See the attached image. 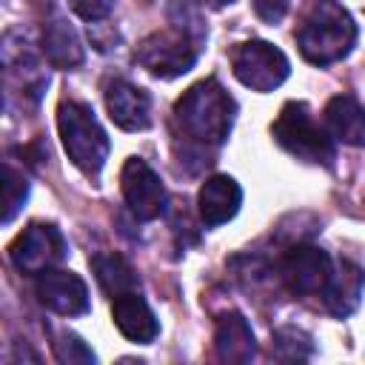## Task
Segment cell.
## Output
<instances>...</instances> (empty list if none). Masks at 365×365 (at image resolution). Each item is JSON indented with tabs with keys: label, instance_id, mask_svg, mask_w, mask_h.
I'll return each instance as SVG.
<instances>
[{
	"label": "cell",
	"instance_id": "6da1fadb",
	"mask_svg": "<svg viewBox=\"0 0 365 365\" xmlns=\"http://www.w3.org/2000/svg\"><path fill=\"white\" fill-rule=\"evenodd\" d=\"M234 114V97L214 77L194 83L174 106V120L180 131L200 145H222L231 134Z\"/></svg>",
	"mask_w": 365,
	"mask_h": 365
},
{
	"label": "cell",
	"instance_id": "7a4b0ae2",
	"mask_svg": "<svg viewBox=\"0 0 365 365\" xmlns=\"http://www.w3.org/2000/svg\"><path fill=\"white\" fill-rule=\"evenodd\" d=\"M356 43V23L351 11L336 0H317L297 31L302 57L314 66H328L351 54Z\"/></svg>",
	"mask_w": 365,
	"mask_h": 365
},
{
	"label": "cell",
	"instance_id": "3957f363",
	"mask_svg": "<svg viewBox=\"0 0 365 365\" xmlns=\"http://www.w3.org/2000/svg\"><path fill=\"white\" fill-rule=\"evenodd\" d=\"M57 128H60V140H63V148H66L68 160L80 171L97 174L106 165V160H108V137H106V128L100 125V120L94 117L91 106H86L80 100L60 103Z\"/></svg>",
	"mask_w": 365,
	"mask_h": 365
},
{
	"label": "cell",
	"instance_id": "277c9868",
	"mask_svg": "<svg viewBox=\"0 0 365 365\" xmlns=\"http://www.w3.org/2000/svg\"><path fill=\"white\" fill-rule=\"evenodd\" d=\"M202 37H205L202 29L194 31L191 23H185V26L177 23V26H171V29H163V31L148 34V37L137 46L134 57H137V63H140L145 71H151L154 77L171 80V77H180V74H185V71H191V66H194L197 57H200V48H202L200 43H202Z\"/></svg>",
	"mask_w": 365,
	"mask_h": 365
},
{
	"label": "cell",
	"instance_id": "5b68a950",
	"mask_svg": "<svg viewBox=\"0 0 365 365\" xmlns=\"http://www.w3.org/2000/svg\"><path fill=\"white\" fill-rule=\"evenodd\" d=\"M274 140L294 154L302 163H317V165H331L334 160V137L328 128H322L311 108L299 100H291L282 106L277 123H274Z\"/></svg>",
	"mask_w": 365,
	"mask_h": 365
},
{
	"label": "cell",
	"instance_id": "8992f818",
	"mask_svg": "<svg viewBox=\"0 0 365 365\" xmlns=\"http://www.w3.org/2000/svg\"><path fill=\"white\" fill-rule=\"evenodd\" d=\"M231 71L251 91H274L277 86H282L288 80L291 63L277 46H271L265 40H248L234 48Z\"/></svg>",
	"mask_w": 365,
	"mask_h": 365
},
{
	"label": "cell",
	"instance_id": "52a82bcc",
	"mask_svg": "<svg viewBox=\"0 0 365 365\" xmlns=\"http://www.w3.org/2000/svg\"><path fill=\"white\" fill-rule=\"evenodd\" d=\"M66 240L57 225L51 222H31L9 248V257L17 271L23 274H43L48 268H57L66 257Z\"/></svg>",
	"mask_w": 365,
	"mask_h": 365
},
{
	"label": "cell",
	"instance_id": "ba28073f",
	"mask_svg": "<svg viewBox=\"0 0 365 365\" xmlns=\"http://www.w3.org/2000/svg\"><path fill=\"white\" fill-rule=\"evenodd\" d=\"M120 188H123V200L128 205V211L148 222L157 220L165 211V185L160 182L157 171L140 160V157H128L123 171H120Z\"/></svg>",
	"mask_w": 365,
	"mask_h": 365
},
{
	"label": "cell",
	"instance_id": "9c48e42d",
	"mask_svg": "<svg viewBox=\"0 0 365 365\" xmlns=\"http://www.w3.org/2000/svg\"><path fill=\"white\" fill-rule=\"evenodd\" d=\"M334 274L331 257L317 245H297L282 259V279L294 294H322Z\"/></svg>",
	"mask_w": 365,
	"mask_h": 365
},
{
	"label": "cell",
	"instance_id": "30bf717a",
	"mask_svg": "<svg viewBox=\"0 0 365 365\" xmlns=\"http://www.w3.org/2000/svg\"><path fill=\"white\" fill-rule=\"evenodd\" d=\"M34 291H37V299L60 317H80L88 311V288L71 271L48 268L43 274H37Z\"/></svg>",
	"mask_w": 365,
	"mask_h": 365
},
{
	"label": "cell",
	"instance_id": "8fae6325",
	"mask_svg": "<svg viewBox=\"0 0 365 365\" xmlns=\"http://www.w3.org/2000/svg\"><path fill=\"white\" fill-rule=\"evenodd\" d=\"M106 108L123 131H143L151 123V97L128 80H111L106 86Z\"/></svg>",
	"mask_w": 365,
	"mask_h": 365
},
{
	"label": "cell",
	"instance_id": "7c38bea8",
	"mask_svg": "<svg viewBox=\"0 0 365 365\" xmlns=\"http://www.w3.org/2000/svg\"><path fill=\"white\" fill-rule=\"evenodd\" d=\"M197 202H200V217H202V222H205L208 228H217V225H222V222H228V220L237 217V211H240V205H242V188L237 185L234 177H228V174H214V177H208V180L202 182Z\"/></svg>",
	"mask_w": 365,
	"mask_h": 365
},
{
	"label": "cell",
	"instance_id": "4fadbf2b",
	"mask_svg": "<svg viewBox=\"0 0 365 365\" xmlns=\"http://www.w3.org/2000/svg\"><path fill=\"white\" fill-rule=\"evenodd\" d=\"M111 317H114V325L120 328V334L137 345H148L157 339L160 334V322L154 317V311L148 308V302L131 291V294H120L114 297L111 302Z\"/></svg>",
	"mask_w": 365,
	"mask_h": 365
},
{
	"label": "cell",
	"instance_id": "5bb4252c",
	"mask_svg": "<svg viewBox=\"0 0 365 365\" xmlns=\"http://www.w3.org/2000/svg\"><path fill=\"white\" fill-rule=\"evenodd\" d=\"M214 348H217V356L222 362H231V365L251 362L254 354H257V342H254V331H251L248 319L237 311L222 314L220 322H217Z\"/></svg>",
	"mask_w": 365,
	"mask_h": 365
},
{
	"label": "cell",
	"instance_id": "9a60e30c",
	"mask_svg": "<svg viewBox=\"0 0 365 365\" xmlns=\"http://www.w3.org/2000/svg\"><path fill=\"white\" fill-rule=\"evenodd\" d=\"M43 51L51 66L57 68H74L83 63V43L71 23L54 9L51 17L43 23Z\"/></svg>",
	"mask_w": 365,
	"mask_h": 365
},
{
	"label": "cell",
	"instance_id": "2e32d148",
	"mask_svg": "<svg viewBox=\"0 0 365 365\" xmlns=\"http://www.w3.org/2000/svg\"><path fill=\"white\" fill-rule=\"evenodd\" d=\"M325 128L345 145H365V108L351 94H336L325 106Z\"/></svg>",
	"mask_w": 365,
	"mask_h": 365
},
{
	"label": "cell",
	"instance_id": "e0dca14e",
	"mask_svg": "<svg viewBox=\"0 0 365 365\" xmlns=\"http://www.w3.org/2000/svg\"><path fill=\"white\" fill-rule=\"evenodd\" d=\"M362 285H365V274L359 265L342 259L339 268L331 274L325 291H322V302L331 314L336 317H348L356 311L359 305V297H362Z\"/></svg>",
	"mask_w": 365,
	"mask_h": 365
},
{
	"label": "cell",
	"instance_id": "ac0fdd59",
	"mask_svg": "<svg viewBox=\"0 0 365 365\" xmlns=\"http://www.w3.org/2000/svg\"><path fill=\"white\" fill-rule=\"evenodd\" d=\"M94 274H97V282L100 288L108 294V297H120V294H131V291H140V277L134 274V268L117 257V254H103V257H94Z\"/></svg>",
	"mask_w": 365,
	"mask_h": 365
},
{
	"label": "cell",
	"instance_id": "d6986e66",
	"mask_svg": "<svg viewBox=\"0 0 365 365\" xmlns=\"http://www.w3.org/2000/svg\"><path fill=\"white\" fill-rule=\"evenodd\" d=\"M26 200H29V180L23 177V171L6 163L3 165V222L6 225L14 220V214L23 208Z\"/></svg>",
	"mask_w": 365,
	"mask_h": 365
},
{
	"label": "cell",
	"instance_id": "ffe728a7",
	"mask_svg": "<svg viewBox=\"0 0 365 365\" xmlns=\"http://www.w3.org/2000/svg\"><path fill=\"white\" fill-rule=\"evenodd\" d=\"M274 342H277V354L282 356V359H305L308 354H311V339L302 334V331H297V328H282V331H277L274 334Z\"/></svg>",
	"mask_w": 365,
	"mask_h": 365
},
{
	"label": "cell",
	"instance_id": "44dd1931",
	"mask_svg": "<svg viewBox=\"0 0 365 365\" xmlns=\"http://www.w3.org/2000/svg\"><path fill=\"white\" fill-rule=\"evenodd\" d=\"M54 354H57L60 362H68V365H74V362L91 365V362H94L91 348H88L80 336H74V334H60L57 342H54Z\"/></svg>",
	"mask_w": 365,
	"mask_h": 365
},
{
	"label": "cell",
	"instance_id": "7402d4cb",
	"mask_svg": "<svg viewBox=\"0 0 365 365\" xmlns=\"http://www.w3.org/2000/svg\"><path fill=\"white\" fill-rule=\"evenodd\" d=\"M71 11L77 17H83L86 23H97V20H106L114 9V0H68Z\"/></svg>",
	"mask_w": 365,
	"mask_h": 365
},
{
	"label": "cell",
	"instance_id": "603a6c76",
	"mask_svg": "<svg viewBox=\"0 0 365 365\" xmlns=\"http://www.w3.org/2000/svg\"><path fill=\"white\" fill-rule=\"evenodd\" d=\"M254 11L265 23H279L288 11V0H254Z\"/></svg>",
	"mask_w": 365,
	"mask_h": 365
},
{
	"label": "cell",
	"instance_id": "cb8c5ba5",
	"mask_svg": "<svg viewBox=\"0 0 365 365\" xmlns=\"http://www.w3.org/2000/svg\"><path fill=\"white\" fill-rule=\"evenodd\" d=\"M214 6H228V3H234V0H211Z\"/></svg>",
	"mask_w": 365,
	"mask_h": 365
}]
</instances>
